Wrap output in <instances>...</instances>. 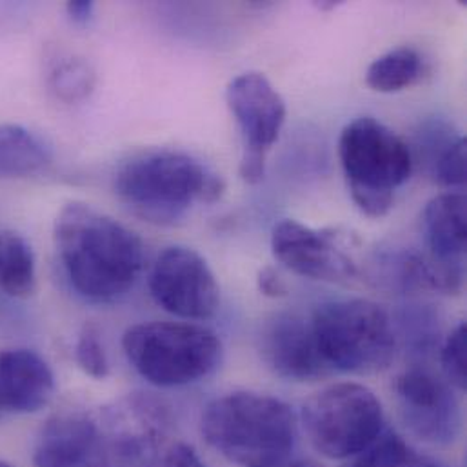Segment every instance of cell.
I'll use <instances>...</instances> for the list:
<instances>
[{
  "mask_svg": "<svg viewBox=\"0 0 467 467\" xmlns=\"http://www.w3.org/2000/svg\"><path fill=\"white\" fill-rule=\"evenodd\" d=\"M53 236L71 285L88 300H119L142 271L139 234L89 204H66L55 219Z\"/></svg>",
  "mask_w": 467,
  "mask_h": 467,
  "instance_id": "obj_1",
  "label": "cell"
},
{
  "mask_svg": "<svg viewBox=\"0 0 467 467\" xmlns=\"http://www.w3.org/2000/svg\"><path fill=\"white\" fill-rule=\"evenodd\" d=\"M115 193L142 221L173 226L195 206L217 202L224 182L193 155L162 150L122 164L115 175Z\"/></svg>",
  "mask_w": 467,
  "mask_h": 467,
  "instance_id": "obj_2",
  "label": "cell"
},
{
  "mask_svg": "<svg viewBox=\"0 0 467 467\" xmlns=\"http://www.w3.org/2000/svg\"><path fill=\"white\" fill-rule=\"evenodd\" d=\"M202 435L234 466L280 467L293 451L296 419L275 397L236 391L206 408Z\"/></svg>",
  "mask_w": 467,
  "mask_h": 467,
  "instance_id": "obj_3",
  "label": "cell"
},
{
  "mask_svg": "<svg viewBox=\"0 0 467 467\" xmlns=\"http://www.w3.org/2000/svg\"><path fill=\"white\" fill-rule=\"evenodd\" d=\"M338 157L357 208L371 219L386 217L413 173L408 142L377 119L360 117L342 130Z\"/></svg>",
  "mask_w": 467,
  "mask_h": 467,
  "instance_id": "obj_4",
  "label": "cell"
},
{
  "mask_svg": "<svg viewBox=\"0 0 467 467\" xmlns=\"http://www.w3.org/2000/svg\"><path fill=\"white\" fill-rule=\"evenodd\" d=\"M128 362L150 384L179 388L210 377L223 360V342L212 329L184 322H144L122 337Z\"/></svg>",
  "mask_w": 467,
  "mask_h": 467,
  "instance_id": "obj_5",
  "label": "cell"
},
{
  "mask_svg": "<svg viewBox=\"0 0 467 467\" xmlns=\"http://www.w3.org/2000/svg\"><path fill=\"white\" fill-rule=\"evenodd\" d=\"M317 346L331 369L379 373L397 355V335L388 311L364 298L322 304L311 320Z\"/></svg>",
  "mask_w": 467,
  "mask_h": 467,
  "instance_id": "obj_6",
  "label": "cell"
},
{
  "mask_svg": "<svg viewBox=\"0 0 467 467\" xmlns=\"http://www.w3.org/2000/svg\"><path fill=\"white\" fill-rule=\"evenodd\" d=\"M302 422L313 448L342 461L362 453L384 431V410L377 395L353 382L335 384L307 400Z\"/></svg>",
  "mask_w": 467,
  "mask_h": 467,
  "instance_id": "obj_7",
  "label": "cell"
},
{
  "mask_svg": "<svg viewBox=\"0 0 467 467\" xmlns=\"http://www.w3.org/2000/svg\"><path fill=\"white\" fill-rule=\"evenodd\" d=\"M226 104L242 137L238 173L244 182L258 184L265 175V157L285 122V100L264 73L245 71L228 84Z\"/></svg>",
  "mask_w": 467,
  "mask_h": 467,
  "instance_id": "obj_8",
  "label": "cell"
},
{
  "mask_svg": "<svg viewBox=\"0 0 467 467\" xmlns=\"http://www.w3.org/2000/svg\"><path fill=\"white\" fill-rule=\"evenodd\" d=\"M150 291L164 311L188 320L210 318L221 304L215 273L206 258L188 245H170L157 256Z\"/></svg>",
  "mask_w": 467,
  "mask_h": 467,
  "instance_id": "obj_9",
  "label": "cell"
},
{
  "mask_svg": "<svg viewBox=\"0 0 467 467\" xmlns=\"http://www.w3.org/2000/svg\"><path fill=\"white\" fill-rule=\"evenodd\" d=\"M402 420L430 444H450L461 431V408L451 386L437 375L411 368L395 382Z\"/></svg>",
  "mask_w": 467,
  "mask_h": 467,
  "instance_id": "obj_10",
  "label": "cell"
},
{
  "mask_svg": "<svg viewBox=\"0 0 467 467\" xmlns=\"http://www.w3.org/2000/svg\"><path fill=\"white\" fill-rule=\"evenodd\" d=\"M271 249L280 264L306 278L346 282L357 275V264L342 249L335 232L315 230L293 219L273 228Z\"/></svg>",
  "mask_w": 467,
  "mask_h": 467,
  "instance_id": "obj_11",
  "label": "cell"
},
{
  "mask_svg": "<svg viewBox=\"0 0 467 467\" xmlns=\"http://www.w3.org/2000/svg\"><path fill=\"white\" fill-rule=\"evenodd\" d=\"M260 355L273 373L293 382L320 380L333 371L317 346L311 322L293 313L275 315L264 324Z\"/></svg>",
  "mask_w": 467,
  "mask_h": 467,
  "instance_id": "obj_12",
  "label": "cell"
},
{
  "mask_svg": "<svg viewBox=\"0 0 467 467\" xmlns=\"http://www.w3.org/2000/svg\"><path fill=\"white\" fill-rule=\"evenodd\" d=\"M33 461L36 467H109V453L95 420L62 413L42 428Z\"/></svg>",
  "mask_w": 467,
  "mask_h": 467,
  "instance_id": "obj_13",
  "label": "cell"
},
{
  "mask_svg": "<svg viewBox=\"0 0 467 467\" xmlns=\"http://www.w3.org/2000/svg\"><path fill=\"white\" fill-rule=\"evenodd\" d=\"M55 391V377L47 362L31 349L0 353V406L20 415L46 408Z\"/></svg>",
  "mask_w": 467,
  "mask_h": 467,
  "instance_id": "obj_14",
  "label": "cell"
},
{
  "mask_svg": "<svg viewBox=\"0 0 467 467\" xmlns=\"http://www.w3.org/2000/svg\"><path fill=\"white\" fill-rule=\"evenodd\" d=\"M466 210V195L459 192L437 195L424 210L431 256L442 264L464 265Z\"/></svg>",
  "mask_w": 467,
  "mask_h": 467,
  "instance_id": "obj_15",
  "label": "cell"
},
{
  "mask_svg": "<svg viewBox=\"0 0 467 467\" xmlns=\"http://www.w3.org/2000/svg\"><path fill=\"white\" fill-rule=\"evenodd\" d=\"M53 162L47 140L20 124H0V181L27 179Z\"/></svg>",
  "mask_w": 467,
  "mask_h": 467,
  "instance_id": "obj_16",
  "label": "cell"
},
{
  "mask_svg": "<svg viewBox=\"0 0 467 467\" xmlns=\"http://www.w3.org/2000/svg\"><path fill=\"white\" fill-rule=\"evenodd\" d=\"M424 60L413 47H397L375 58L366 71V84L377 93H399L422 78Z\"/></svg>",
  "mask_w": 467,
  "mask_h": 467,
  "instance_id": "obj_17",
  "label": "cell"
},
{
  "mask_svg": "<svg viewBox=\"0 0 467 467\" xmlns=\"http://www.w3.org/2000/svg\"><path fill=\"white\" fill-rule=\"evenodd\" d=\"M36 282L35 253L31 244L15 232L0 234V289L9 296H29Z\"/></svg>",
  "mask_w": 467,
  "mask_h": 467,
  "instance_id": "obj_18",
  "label": "cell"
},
{
  "mask_svg": "<svg viewBox=\"0 0 467 467\" xmlns=\"http://www.w3.org/2000/svg\"><path fill=\"white\" fill-rule=\"evenodd\" d=\"M346 467H444L437 461L420 455L395 431L384 430L380 437L362 453L355 455Z\"/></svg>",
  "mask_w": 467,
  "mask_h": 467,
  "instance_id": "obj_19",
  "label": "cell"
},
{
  "mask_svg": "<svg viewBox=\"0 0 467 467\" xmlns=\"http://www.w3.org/2000/svg\"><path fill=\"white\" fill-rule=\"evenodd\" d=\"M97 84L93 67L84 58H62L49 75L51 91L64 102H80L88 99Z\"/></svg>",
  "mask_w": 467,
  "mask_h": 467,
  "instance_id": "obj_20",
  "label": "cell"
},
{
  "mask_svg": "<svg viewBox=\"0 0 467 467\" xmlns=\"http://www.w3.org/2000/svg\"><path fill=\"white\" fill-rule=\"evenodd\" d=\"M467 327L461 322L450 337L444 340L441 349V364L446 382L459 391H464L467 384Z\"/></svg>",
  "mask_w": 467,
  "mask_h": 467,
  "instance_id": "obj_21",
  "label": "cell"
},
{
  "mask_svg": "<svg viewBox=\"0 0 467 467\" xmlns=\"http://www.w3.org/2000/svg\"><path fill=\"white\" fill-rule=\"evenodd\" d=\"M437 182L446 188H462L466 184V139L451 140L431 162Z\"/></svg>",
  "mask_w": 467,
  "mask_h": 467,
  "instance_id": "obj_22",
  "label": "cell"
},
{
  "mask_svg": "<svg viewBox=\"0 0 467 467\" xmlns=\"http://www.w3.org/2000/svg\"><path fill=\"white\" fill-rule=\"evenodd\" d=\"M75 358L80 369L97 380H104L109 375V362L104 344L100 342L97 329L91 326H86L80 331L75 344Z\"/></svg>",
  "mask_w": 467,
  "mask_h": 467,
  "instance_id": "obj_23",
  "label": "cell"
},
{
  "mask_svg": "<svg viewBox=\"0 0 467 467\" xmlns=\"http://www.w3.org/2000/svg\"><path fill=\"white\" fill-rule=\"evenodd\" d=\"M161 467H206L197 451L188 444L171 446L161 461Z\"/></svg>",
  "mask_w": 467,
  "mask_h": 467,
  "instance_id": "obj_24",
  "label": "cell"
},
{
  "mask_svg": "<svg viewBox=\"0 0 467 467\" xmlns=\"http://www.w3.org/2000/svg\"><path fill=\"white\" fill-rule=\"evenodd\" d=\"M256 287H258V291L264 296H269V298H280V296L287 295V287H285L284 280L269 265H265V267H262L258 271V275H256Z\"/></svg>",
  "mask_w": 467,
  "mask_h": 467,
  "instance_id": "obj_25",
  "label": "cell"
},
{
  "mask_svg": "<svg viewBox=\"0 0 467 467\" xmlns=\"http://www.w3.org/2000/svg\"><path fill=\"white\" fill-rule=\"evenodd\" d=\"M66 13L71 18V22L86 26L95 15V4L89 0H73L66 4Z\"/></svg>",
  "mask_w": 467,
  "mask_h": 467,
  "instance_id": "obj_26",
  "label": "cell"
},
{
  "mask_svg": "<svg viewBox=\"0 0 467 467\" xmlns=\"http://www.w3.org/2000/svg\"><path fill=\"white\" fill-rule=\"evenodd\" d=\"M338 5H342V2H333V0H326V2H315V7L320 11H333Z\"/></svg>",
  "mask_w": 467,
  "mask_h": 467,
  "instance_id": "obj_27",
  "label": "cell"
},
{
  "mask_svg": "<svg viewBox=\"0 0 467 467\" xmlns=\"http://www.w3.org/2000/svg\"><path fill=\"white\" fill-rule=\"evenodd\" d=\"M284 467H322L318 466L317 462L313 461H296V462H291V464H285Z\"/></svg>",
  "mask_w": 467,
  "mask_h": 467,
  "instance_id": "obj_28",
  "label": "cell"
},
{
  "mask_svg": "<svg viewBox=\"0 0 467 467\" xmlns=\"http://www.w3.org/2000/svg\"><path fill=\"white\" fill-rule=\"evenodd\" d=\"M0 467H13L11 464H7V462H4V461H0Z\"/></svg>",
  "mask_w": 467,
  "mask_h": 467,
  "instance_id": "obj_29",
  "label": "cell"
},
{
  "mask_svg": "<svg viewBox=\"0 0 467 467\" xmlns=\"http://www.w3.org/2000/svg\"><path fill=\"white\" fill-rule=\"evenodd\" d=\"M0 408H2V406H0Z\"/></svg>",
  "mask_w": 467,
  "mask_h": 467,
  "instance_id": "obj_30",
  "label": "cell"
}]
</instances>
